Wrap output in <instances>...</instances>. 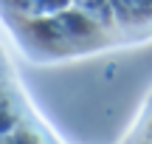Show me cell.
Instances as JSON below:
<instances>
[{
    "instance_id": "cell-1",
    "label": "cell",
    "mask_w": 152,
    "mask_h": 144,
    "mask_svg": "<svg viewBox=\"0 0 152 144\" xmlns=\"http://www.w3.org/2000/svg\"><path fill=\"white\" fill-rule=\"evenodd\" d=\"M71 6V0H0V9L9 11L14 20H34L48 17L54 11H62Z\"/></svg>"
},
{
    "instance_id": "cell-3",
    "label": "cell",
    "mask_w": 152,
    "mask_h": 144,
    "mask_svg": "<svg viewBox=\"0 0 152 144\" xmlns=\"http://www.w3.org/2000/svg\"><path fill=\"white\" fill-rule=\"evenodd\" d=\"M0 144H14V139H11V133H0Z\"/></svg>"
},
{
    "instance_id": "cell-2",
    "label": "cell",
    "mask_w": 152,
    "mask_h": 144,
    "mask_svg": "<svg viewBox=\"0 0 152 144\" xmlns=\"http://www.w3.org/2000/svg\"><path fill=\"white\" fill-rule=\"evenodd\" d=\"M11 139H14V144H48V139H45L39 130L28 127L26 122H20L14 130H11Z\"/></svg>"
}]
</instances>
